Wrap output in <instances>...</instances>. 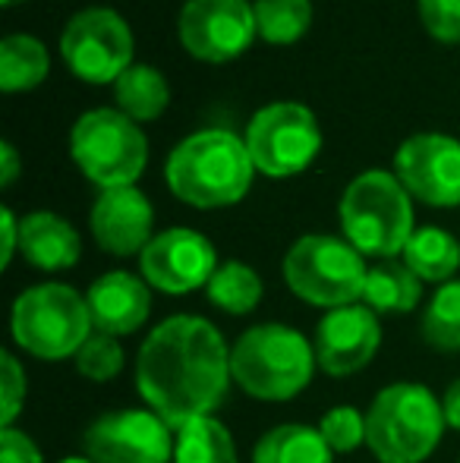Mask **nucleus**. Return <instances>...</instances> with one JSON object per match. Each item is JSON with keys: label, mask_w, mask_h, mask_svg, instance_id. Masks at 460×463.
<instances>
[{"label": "nucleus", "mask_w": 460, "mask_h": 463, "mask_svg": "<svg viewBox=\"0 0 460 463\" xmlns=\"http://www.w3.org/2000/svg\"><path fill=\"white\" fill-rule=\"evenodd\" d=\"M70 155L80 171L101 189L133 186L148 161V142L136 120L111 108H95L76 120Z\"/></svg>", "instance_id": "obj_8"}, {"label": "nucleus", "mask_w": 460, "mask_h": 463, "mask_svg": "<svg viewBox=\"0 0 460 463\" xmlns=\"http://www.w3.org/2000/svg\"><path fill=\"white\" fill-rule=\"evenodd\" d=\"M426 32L445 44L460 42V0H417Z\"/></svg>", "instance_id": "obj_30"}, {"label": "nucleus", "mask_w": 460, "mask_h": 463, "mask_svg": "<svg viewBox=\"0 0 460 463\" xmlns=\"http://www.w3.org/2000/svg\"><path fill=\"white\" fill-rule=\"evenodd\" d=\"M366 262L362 252L347 240L328 233H309L290 246L284 259V280L300 299L322 309H341L362 299L366 290Z\"/></svg>", "instance_id": "obj_7"}, {"label": "nucleus", "mask_w": 460, "mask_h": 463, "mask_svg": "<svg viewBox=\"0 0 460 463\" xmlns=\"http://www.w3.org/2000/svg\"><path fill=\"white\" fill-rule=\"evenodd\" d=\"M256 171L265 177H294L315 161L322 148V127L309 108L277 101L249 120L243 136Z\"/></svg>", "instance_id": "obj_9"}, {"label": "nucleus", "mask_w": 460, "mask_h": 463, "mask_svg": "<svg viewBox=\"0 0 460 463\" xmlns=\"http://www.w3.org/2000/svg\"><path fill=\"white\" fill-rule=\"evenodd\" d=\"M381 347L379 316L366 303L328 309L315 328V363L334 378L366 369Z\"/></svg>", "instance_id": "obj_15"}, {"label": "nucleus", "mask_w": 460, "mask_h": 463, "mask_svg": "<svg viewBox=\"0 0 460 463\" xmlns=\"http://www.w3.org/2000/svg\"><path fill=\"white\" fill-rule=\"evenodd\" d=\"M174 463H237L233 435L215 416L186 422L183 429H177Z\"/></svg>", "instance_id": "obj_24"}, {"label": "nucleus", "mask_w": 460, "mask_h": 463, "mask_svg": "<svg viewBox=\"0 0 460 463\" xmlns=\"http://www.w3.org/2000/svg\"><path fill=\"white\" fill-rule=\"evenodd\" d=\"M209 299L228 316H246L262 299V278L243 262H224L209 280Z\"/></svg>", "instance_id": "obj_25"}, {"label": "nucleus", "mask_w": 460, "mask_h": 463, "mask_svg": "<svg viewBox=\"0 0 460 463\" xmlns=\"http://www.w3.org/2000/svg\"><path fill=\"white\" fill-rule=\"evenodd\" d=\"M86 303L92 328L99 335L123 337L146 325L152 312V293H148L146 278H136L129 271H108L89 287Z\"/></svg>", "instance_id": "obj_17"}, {"label": "nucleus", "mask_w": 460, "mask_h": 463, "mask_svg": "<svg viewBox=\"0 0 460 463\" xmlns=\"http://www.w3.org/2000/svg\"><path fill=\"white\" fill-rule=\"evenodd\" d=\"M0 463H44L38 445L19 429L0 432Z\"/></svg>", "instance_id": "obj_32"}, {"label": "nucleus", "mask_w": 460, "mask_h": 463, "mask_svg": "<svg viewBox=\"0 0 460 463\" xmlns=\"http://www.w3.org/2000/svg\"><path fill=\"white\" fill-rule=\"evenodd\" d=\"M76 369H80V375L89 378V382H111L123 369L120 341L111 335H99V331H95V335L82 344L80 354H76Z\"/></svg>", "instance_id": "obj_28"}, {"label": "nucleus", "mask_w": 460, "mask_h": 463, "mask_svg": "<svg viewBox=\"0 0 460 463\" xmlns=\"http://www.w3.org/2000/svg\"><path fill=\"white\" fill-rule=\"evenodd\" d=\"M0 218H4V259H0V265L6 269L19 250V221H16V214H13V208H4Z\"/></svg>", "instance_id": "obj_33"}, {"label": "nucleus", "mask_w": 460, "mask_h": 463, "mask_svg": "<svg viewBox=\"0 0 460 463\" xmlns=\"http://www.w3.org/2000/svg\"><path fill=\"white\" fill-rule=\"evenodd\" d=\"M249 148L228 129H199L171 152L164 177L171 193L192 208H224L252 186Z\"/></svg>", "instance_id": "obj_2"}, {"label": "nucleus", "mask_w": 460, "mask_h": 463, "mask_svg": "<svg viewBox=\"0 0 460 463\" xmlns=\"http://www.w3.org/2000/svg\"><path fill=\"white\" fill-rule=\"evenodd\" d=\"M4 6H16V4H23V0H0Z\"/></svg>", "instance_id": "obj_37"}, {"label": "nucleus", "mask_w": 460, "mask_h": 463, "mask_svg": "<svg viewBox=\"0 0 460 463\" xmlns=\"http://www.w3.org/2000/svg\"><path fill=\"white\" fill-rule=\"evenodd\" d=\"M57 463H95V460H89V458H63V460H57Z\"/></svg>", "instance_id": "obj_36"}, {"label": "nucleus", "mask_w": 460, "mask_h": 463, "mask_svg": "<svg viewBox=\"0 0 460 463\" xmlns=\"http://www.w3.org/2000/svg\"><path fill=\"white\" fill-rule=\"evenodd\" d=\"M423 337L436 350H460V280L436 290L423 316Z\"/></svg>", "instance_id": "obj_27"}, {"label": "nucleus", "mask_w": 460, "mask_h": 463, "mask_svg": "<svg viewBox=\"0 0 460 463\" xmlns=\"http://www.w3.org/2000/svg\"><path fill=\"white\" fill-rule=\"evenodd\" d=\"M332 448L319 429L309 426H275L258 439L252 463H334Z\"/></svg>", "instance_id": "obj_21"}, {"label": "nucleus", "mask_w": 460, "mask_h": 463, "mask_svg": "<svg viewBox=\"0 0 460 463\" xmlns=\"http://www.w3.org/2000/svg\"><path fill=\"white\" fill-rule=\"evenodd\" d=\"M180 44L196 61L228 63L258 35L249 0H186L177 19Z\"/></svg>", "instance_id": "obj_11"}, {"label": "nucleus", "mask_w": 460, "mask_h": 463, "mask_svg": "<svg viewBox=\"0 0 460 463\" xmlns=\"http://www.w3.org/2000/svg\"><path fill=\"white\" fill-rule=\"evenodd\" d=\"M19 252L42 271H63L80 262V233L70 221L51 212H32L19 221Z\"/></svg>", "instance_id": "obj_18"}, {"label": "nucleus", "mask_w": 460, "mask_h": 463, "mask_svg": "<svg viewBox=\"0 0 460 463\" xmlns=\"http://www.w3.org/2000/svg\"><path fill=\"white\" fill-rule=\"evenodd\" d=\"M10 331L19 350L35 360H67L95 335L89 303L70 284H38L16 297Z\"/></svg>", "instance_id": "obj_6"}, {"label": "nucleus", "mask_w": 460, "mask_h": 463, "mask_svg": "<svg viewBox=\"0 0 460 463\" xmlns=\"http://www.w3.org/2000/svg\"><path fill=\"white\" fill-rule=\"evenodd\" d=\"M139 269L146 284L155 290L183 297L199 287H209L211 275L218 271V256L209 237L190 227H171V231L152 237V243L142 250Z\"/></svg>", "instance_id": "obj_14"}, {"label": "nucleus", "mask_w": 460, "mask_h": 463, "mask_svg": "<svg viewBox=\"0 0 460 463\" xmlns=\"http://www.w3.org/2000/svg\"><path fill=\"white\" fill-rule=\"evenodd\" d=\"M61 57L82 82L105 86L133 67V32L127 19L108 6L76 13L61 35Z\"/></svg>", "instance_id": "obj_10"}, {"label": "nucleus", "mask_w": 460, "mask_h": 463, "mask_svg": "<svg viewBox=\"0 0 460 463\" xmlns=\"http://www.w3.org/2000/svg\"><path fill=\"white\" fill-rule=\"evenodd\" d=\"M315 347L287 325H256L230 347V375L249 397L290 401L315 372Z\"/></svg>", "instance_id": "obj_4"}, {"label": "nucleus", "mask_w": 460, "mask_h": 463, "mask_svg": "<svg viewBox=\"0 0 460 463\" xmlns=\"http://www.w3.org/2000/svg\"><path fill=\"white\" fill-rule=\"evenodd\" d=\"M404 262L419 280H445L448 284L460 269V243L455 233L442 227H419L404 250Z\"/></svg>", "instance_id": "obj_22"}, {"label": "nucleus", "mask_w": 460, "mask_h": 463, "mask_svg": "<svg viewBox=\"0 0 460 463\" xmlns=\"http://www.w3.org/2000/svg\"><path fill=\"white\" fill-rule=\"evenodd\" d=\"M230 378V350L221 331L199 316L164 318L136 356V388L171 429L215 413Z\"/></svg>", "instance_id": "obj_1"}, {"label": "nucleus", "mask_w": 460, "mask_h": 463, "mask_svg": "<svg viewBox=\"0 0 460 463\" xmlns=\"http://www.w3.org/2000/svg\"><path fill=\"white\" fill-rule=\"evenodd\" d=\"M423 299V280L410 271L407 262L381 259L369 269L362 303L375 316H398V312H413Z\"/></svg>", "instance_id": "obj_19"}, {"label": "nucleus", "mask_w": 460, "mask_h": 463, "mask_svg": "<svg viewBox=\"0 0 460 463\" xmlns=\"http://www.w3.org/2000/svg\"><path fill=\"white\" fill-rule=\"evenodd\" d=\"M258 35L268 44H294L309 32L313 4L309 0H256Z\"/></svg>", "instance_id": "obj_26"}, {"label": "nucleus", "mask_w": 460, "mask_h": 463, "mask_svg": "<svg viewBox=\"0 0 460 463\" xmlns=\"http://www.w3.org/2000/svg\"><path fill=\"white\" fill-rule=\"evenodd\" d=\"M174 445L171 426L152 410L99 416L82 435V448L95 463H171Z\"/></svg>", "instance_id": "obj_12"}, {"label": "nucleus", "mask_w": 460, "mask_h": 463, "mask_svg": "<svg viewBox=\"0 0 460 463\" xmlns=\"http://www.w3.org/2000/svg\"><path fill=\"white\" fill-rule=\"evenodd\" d=\"M114 101H117V110L127 114L129 120L148 123V120H158L167 110V104H171V89H167V80L155 67L133 63V67L114 82Z\"/></svg>", "instance_id": "obj_20"}, {"label": "nucleus", "mask_w": 460, "mask_h": 463, "mask_svg": "<svg viewBox=\"0 0 460 463\" xmlns=\"http://www.w3.org/2000/svg\"><path fill=\"white\" fill-rule=\"evenodd\" d=\"M442 410H445V422L451 429H460V378L448 384V391L442 397Z\"/></svg>", "instance_id": "obj_35"}, {"label": "nucleus", "mask_w": 460, "mask_h": 463, "mask_svg": "<svg viewBox=\"0 0 460 463\" xmlns=\"http://www.w3.org/2000/svg\"><path fill=\"white\" fill-rule=\"evenodd\" d=\"M319 432L334 454H350L366 445V416H360V410L353 407H334L322 416Z\"/></svg>", "instance_id": "obj_29"}, {"label": "nucleus", "mask_w": 460, "mask_h": 463, "mask_svg": "<svg viewBox=\"0 0 460 463\" xmlns=\"http://www.w3.org/2000/svg\"><path fill=\"white\" fill-rule=\"evenodd\" d=\"M445 426L442 401L426 384L398 382L375 394L366 413V445L379 463H423Z\"/></svg>", "instance_id": "obj_3"}, {"label": "nucleus", "mask_w": 460, "mask_h": 463, "mask_svg": "<svg viewBox=\"0 0 460 463\" xmlns=\"http://www.w3.org/2000/svg\"><path fill=\"white\" fill-rule=\"evenodd\" d=\"M92 237L111 256H133L152 243L155 212L152 202L136 186L123 189H101V195L92 205Z\"/></svg>", "instance_id": "obj_16"}, {"label": "nucleus", "mask_w": 460, "mask_h": 463, "mask_svg": "<svg viewBox=\"0 0 460 463\" xmlns=\"http://www.w3.org/2000/svg\"><path fill=\"white\" fill-rule=\"evenodd\" d=\"M394 177L432 208L460 205V139L445 133L410 136L394 155Z\"/></svg>", "instance_id": "obj_13"}, {"label": "nucleus", "mask_w": 460, "mask_h": 463, "mask_svg": "<svg viewBox=\"0 0 460 463\" xmlns=\"http://www.w3.org/2000/svg\"><path fill=\"white\" fill-rule=\"evenodd\" d=\"M0 161H4V167H0V186H13L19 177V155L10 142L0 146Z\"/></svg>", "instance_id": "obj_34"}, {"label": "nucleus", "mask_w": 460, "mask_h": 463, "mask_svg": "<svg viewBox=\"0 0 460 463\" xmlns=\"http://www.w3.org/2000/svg\"><path fill=\"white\" fill-rule=\"evenodd\" d=\"M341 227L353 250L372 259H394L407 250L413 231L410 193L394 174L366 171L341 195Z\"/></svg>", "instance_id": "obj_5"}, {"label": "nucleus", "mask_w": 460, "mask_h": 463, "mask_svg": "<svg viewBox=\"0 0 460 463\" xmlns=\"http://www.w3.org/2000/svg\"><path fill=\"white\" fill-rule=\"evenodd\" d=\"M48 48L32 35H6L0 42V89L4 92H25L35 89L48 76Z\"/></svg>", "instance_id": "obj_23"}, {"label": "nucleus", "mask_w": 460, "mask_h": 463, "mask_svg": "<svg viewBox=\"0 0 460 463\" xmlns=\"http://www.w3.org/2000/svg\"><path fill=\"white\" fill-rule=\"evenodd\" d=\"M0 391H4V410H0V426L13 429V420L19 416L25 401V369L13 354L0 356Z\"/></svg>", "instance_id": "obj_31"}]
</instances>
